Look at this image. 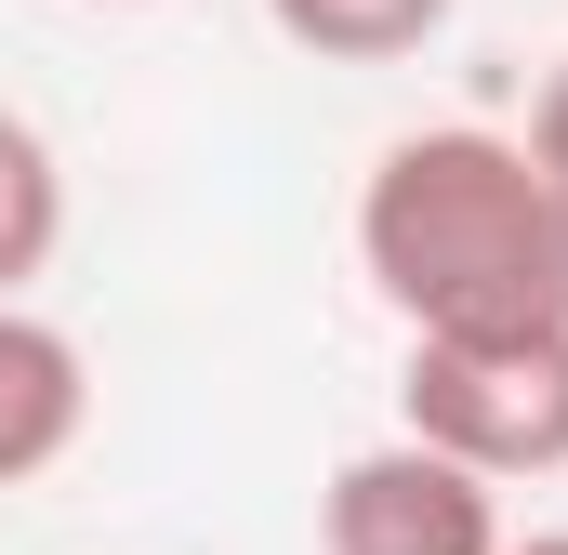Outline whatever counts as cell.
I'll return each instance as SVG.
<instances>
[{"label": "cell", "mask_w": 568, "mask_h": 555, "mask_svg": "<svg viewBox=\"0 0 568 555\" xmlns=\"http://www.w3.org/2000/svg\"><path fill=\"white\" fill-rule=\"evenodd\" d=\"M357 278L397 331H529L568 317V199L542 185L529 133L424 120L357 185Z\"/></svg>", "instance_id": "1"}, {"label": "cell", "mask_w": 568, "mask_h": 555, "mask_svg": "<svg viewBox=\"0 0 568 555\" xmlns=\"http://www.w3.org/2000/svg\"><path fill=\"white\" fill-rule=\"evenodd\" d=\"M397 423L436 436L449 463L503 476V490L556 476L568 463V317H529V331H410Z\"/></svg>", "instance_id": "2"}, {"label": "cell", "mask_w": 568, "mask_h": 555, "mask_svg": "<svg viewBox=\"0 0 568 555\" xmlns=\"http://www.w3.org/2000/svg\"><path fill=\"white\" fill-rule=\"evenodd\" d=\"M317 555H503V476L449 463L436 436H384L357 463H331L317 490Z\"/></svg>", "instance_id": "3"}, {"label": "cell", "mask_w": 568, "mask_h": 555, "mask_svg": "<svg viewBox=\"0 0 568 555\" xmlns=\"http://www.w3.org/2000/svg\"><path fill=\"white\" fill-rule=\"evenodd\" d=\"M80 423H93V371H80V344H67L40 304H0V490L53 476V463L80 450Z\"/></svg>", "instance_id": "4"}, {"label": "cell", "mask_w": 568, "mask_h": 555, "mask_svg": "<svg viewBox=\"0 0 568 555\" xmlns=\"http://www.w3.org/2000/svg\"><path fill=\"white\" fill-rule=\"evenodd\" d=\"M67 252V159L40 120L0 107V304H27V278Z\"/></svg>", "instance_id": "5"}, {"label": "cell", "mask_w": 568, "mask_h": 555, "mask_svg": "<svg viewBox=\"0 0 568 555\" xmlns=\"http://www.w3.org/2000/svg\"><path fill=\"white\" fill-rule=\"evenodd\" d=\"M265 27L317 67H397L449 27V0H265Z\"/></svg>", "instance_id": "6"}, {"label": "cell", "mask_w": 568, "mask_h": 555, "mask_svg": "<svg viewBox=\"0 0 568 555\" xmlns=\"http://www.w3.org/2000/svg\"><path fill=\"white\" fill-rule=\"evenodd\" d=\"M529 159H542V185L568 199V67L542 80V93H529Z\"/></svg>", "instance_id": "7"}, {"label": "cell", "mask_w": 568, "mask_h": 555, "mask_svg": "<svg viewBox=\"0 0 568 555\" xmlns=\"http://www.w3.org/2000/svg\"><path fill=\"white\" fill-rule=\"evenodd\" d=\"M503 555H568V529H529V543H503Z\"/></svg>", "instance_id": "8"}, {"label": "cell", "mask_w": 568, "mask_h": 555, "mask_svg": "<svg viewBox=\"0 0 568 555\" xmlns=\"http://www.w3.org/2000/svg\"><path fill=\"white\" fill-rule=\"evenodd\" d=\"M106 13H145V0H106Z\"/></svg>", "instance_id": "9"}]
</instances>
